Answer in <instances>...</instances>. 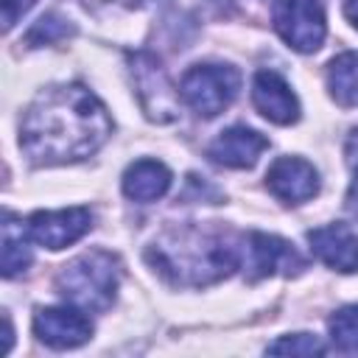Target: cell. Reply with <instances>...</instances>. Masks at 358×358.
Listing matches in <instances>:
<instances>
[{
  "instance_id": "cell-6",
  "label": "cell",
  "mask_w": 358,
  "mask_h": 358,
  "mask_svg": "<svg viewBox=\"0 0 358 358\" xmlns=\"http://www.w3.org/2000/svg\"><path fill=\"white\" fill-rule=\"evenodd\" d=\"M131 78L137 87V98L143 103V112L157 123L176 120V95L173 87L159 67V62L151 53H134L131 56Z\"/></svg>"
},
{
  "instance_id": "cell-2",
  "label": "cell",
  "mask_w": 358,
  "mask_h": 358,
  "mask_svg": "<svg viewBox=\"0 0 358 358\" xmlns=\"http://www.w3.org/2000/svg\"><path fill=\"white\" fill-rule=\"evenodd\" d=\"M148 263L176 285H210L229 277L238 266V249L218 232L196 227L171 229L145 252Z\"/></svg>"
},
{
  "instance_id": "cell-12",
  "label": "cell",
  "mask_w": 358,
  "mask_h": 358,
  "mask_svg": "<svg viewBox=\"0 0 358 358\" xmlns=\"http://www.w3.org/2000/svg\"><path fill=\"white\" fill-rule=\"evenodd\" d=\"M310 252L336 271H358V235L347 224H327L308 232Z\"/></svg>"
},
{
  "instance_id": "cell-22",
  "label": "cell",
  "mask_w": 358,
  "mask_h": 358,
  "mask_svg": "<svg viewBox=\"0 0 358 358\" xmlns=\"http://www.w3.org/2000/svg\"><path fill=\"white\" fill-rule=\"evenodd\" d=\"M344 14H347V20L358 28V0H344Z\"/></svg>"
},
{
  "instance_id": "cell-9",
  "label": "cell",
  "mask_w": 358,
  "mask_h": 358,
  "mask_svg": "<svg viewBox=\"0 0 358 358\" xmlns=\"http://www.w3.org/2000/svg\"><path fill=\"white\" fill-rule=\"evenodd\" d=\"M34 333L48 347L70 350V347L90 341L92 324L76 308H39L34 313Z\"/></svg>"
},
{
  "instance_id": "cell-5",
  "label": "cell",
  "mask_w": 358,
  "mask_h": 358,
  "mask_svg": "<svg viewBox=\"0 0 358 358\" xmlns=\"http://www.w3.org/2000/svg\"><path fill=\"white\" fill-rule=\"evenodd\" d=\"M277 34L299 53H313L322 48L327 25L319 0H282L274 11Z\"/></svg>"
},
{
  "instance_id": "cell-11",
  "label": "cell",
  "mask_w": 358,
  "mask_h": 358,
  "mask_svg": "<svg viewBox=\"0 0 358 358\" xmlns=\"http://www.w3.org/2000/svg\"><path fill=\"white\" fill-rule=\"evenodd\" d=\"M246 268H249V280H260L274 271L291 274L302 268V257L288 241L266 232H252L246 238Z\"/></svg>"
},
{
  "instance_id": "cell-15",
  "label": "cell",
  "mask_w": 358,
  "mask_h": 358,
  "mask_svg": "<svg viewBox=\"0 0 358 358\" xmlns=\"http://www.w3.org/2000/svg\"><path fill=\"white\" fill-rule=\"evenodd\" d=\"M327 87L336 103L358 106V53L347 50L327 64Z\"/></svg>"
},
{
  "instance_id": "cell-16",
  "label": "cell",
  "mask_w": 358,
  "mask_h": 358,
  "mask_svg": "<svg viewBox=\"0 0 358 358\" xmlns=\"http://www.w3.org/2000/svg\"><path fill=\"white\" fill-rule=\"evenodd\" d=\"M28 238L31 235H28L25 224L6 215V221H3V274L6 277H14L28 268V263H31Z\"/></svg>"
},
{
  "instance_id": "cell-20",
  "label": "cell",
  "mask_w": 358,
  "mask_h": 358,
  "mask_svg": "<svg viewBox=\"0 0 358 358\" xmlns=\"http://www.w3.org/2000/svg\"><path fill=\"white\" fill-rule=\"evenodd\" d=\"M36 0H3V28L8 31Z\"/></svg>"
},
{
  "instance_id": "cell-17",
  "label": "cell",
  "mask_w": 358,
  "mask_h": 358,
  "mask_svg": "<svg viewBox=\"0 0 358 358\" xmlns=\"http://www.w3.org/2000/svg\"><path fill=\"white\" fill-rule=\"evenodd\" d=\"M330 338L338 350L358 352V305H347L330 316Z\"/></svg>"
},
{
  "instance_id": "cell-8",
  "label": "cell",
  "mask_w": 358,
  "mask_h": 358,
  "mask_svg": "<svg viewBox=\"0 0 358 358\" xmlns=\"http://www.w3.org/2000/svg\"><path fill=\"white\" fill-rule=\"evenodd\" d=\"M266 187L285 204H302L319 193V173L299 157H277L266 171Z\"/></svg>"
},
{
  "instance_id": "cell-23",
  "label": "cell",
  "mask_w": 358,
  "mask_h": 358,
  "mask_svg": "<svg viewBox=\"0 0 358 358\" xmlns=\"http://www.w3.org/2000/svg\"><path fill=\"white\" fill-rule=\"evenodd\" d=\"M11 322H8V316H3V352H8L11 350Z\"/></svg>"
},
{
  "instance_id": "cell-19",
  "label": "cell",
  "mask_w": 358,
  "mask_h": 358,
  "mask_svg": "<svg viewBox=\"0 0 358 358\" xmlns=\"http://www.w3.org/2000/svg\"><path fill=\"white\" fill-rule=\"evenodd\" d=\"M67 34H70L67 20H62L59 14H45V17H39V20L34 22V28H31L28 36H25V42L36 48V45H50V42L67 36Z\"/></svg>"
},
{
  "instance_id": "cell-4",
  "label": "cell",
  "mask_w": 358,
  "mask_h": 358,
  "mask_svg": "<svg viewBox=\"0 0 358 358\" xmlns=\"http://www.w3.org/2000/svg\"><path fill=\"white\" fill-rule=\"evenodd\" d=\"M241 87V76L235 67L227 64H193L185 76H182V98L185 103L201 115V117H215L218 112H224L232 98L238 95Z\"/></svg>"
},
{
  "instance_id": "cell-18",
  "label": "cell",
  "mask_w": 358,
  "mask_h": 358,
  "mask_svg": "<svg viewBox=\"0 0 358 358\" xmlns=\"http://www.w3.org/2000/svg\"><path fill=\"white\" fill-rule=\"evenodd\" d=\"M266 352H271V355H322L324 352V344H322L319 336L294 333V336H282L274 344H268Z\"/></svg>"
},
{
  "instance_id": "cell-3",
  "label": "cell",
  "mask_w": 358,
  "mask_h": 358,
  "mask_svg": "<svg viewBox=\"0 0 358 358\" xmlns=\"http://www.w3.org/2000/svg\"><path fill=\"white\" fill-rule=\"evenodd\" d=\"M117 282H120V263L112 252L103 249L84 252L81 257L62 266L56 277V288L70 305L95 313L112 305Z\"/></svg>"
},
{
  "instance_id": "cell-13",
  "label": "cell",
  "mask_w": 358,
  "mask_h": 358,
  "mask_svg": "<svg viewBox=\"0 0 358 358\" xmlns=\"http://www.w3.org/2000/svg\"><path fill=\"white\" fill-rule=\"evenodd\" d=\"M266 148L268 140L260 131L249 126H229L207 145V157L227 168H252Z\"/></svg>"
},
{
  "instance_id": "cell-7",
  "label": "cell",
  "mask_w": 358,
  "mask_h": 358,
  "mask_svg": "<svg viewBox=\"0 0 358 358\" xmlns=\"http://www.w3.org/2000/svg\"><path fill=\"white\" fill-rule=\"evenodd\" d=\"M92 227V215L87 207H67V210H39L25 221L31 241L48 249H64L76 243Z\"/></svg>"
},
{
  "instance_id": "cell-21",
  "label": "cell",
  "mask_w": 358,
  "mask_h": 358,
  "mask_svg": "<svg viewBox=\"0 0 358 358\" xmlns=\"http://www.w3.org/2000/svg\"><path fill=\"white\" fill-rule=\"evenodd\" d=\"M347 210L352 215H358V165H355V176H352L350 190H347Z\"/></svg>"
},
{
  "instance_id": "cell-1",
  "label": "cell",
  "mask_w": 358,
  "mask_h": 358,
  "mask_svg": "<svg viewBox=\"0 0 358 358\" xmlns=\"http://www.w3.org/2000/svg\"><path fill=\"white\" fill-rule=\"evenodd\" d=\"M112 131L106 106L84 84L48 87L22 117L20 145L34 162L56 165L95 154Z\"/></svg>"
},
{
  "instance_id": "cell-10",
  "label": "cell",
  "mask_w": 358,
  "mask_h": 358,
  "mask_svg": "<svg viewBox=\"0 0 358 358\" xmlns=\"http://www.w3.org/2000/svg\"><path fill=\"white\" fill-rule=\"evenodd\" d=\"M252 103L255 109L280 126H288L299 117V101L291 92L288 81L274 70H257L252 81Z\"/></svg>"
},
{
  "instance_id": "cell-14",
  "label": "cell",
  "mask_w": 358,
  "mask_h": 358,
  "mask_svg": "<svg viewBox=\"0 0 358 358\" xmlns=\"http://www.w3.org/2000/svg\"><path fill=\"white\" fill-rule=\"evenodd\" d=\"M171 187V171L159 159H137L123 173V193L134 201L162 199Z\"/></svg>"
}]
</instances>
